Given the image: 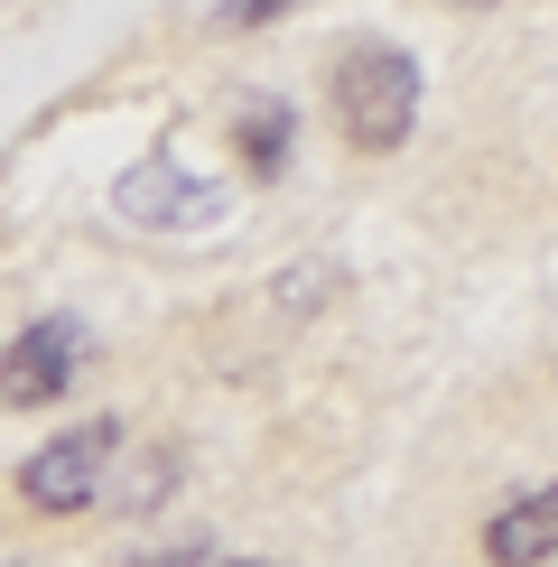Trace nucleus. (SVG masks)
Masks as SVG:
<instances>
[{"label":"nucleus","instance_id":"4","mask_svg":"<svg viewBox=\"0 0 558 567\" xmlns=\"http://www.w3.org/2000/svg\"><path fill=\"white\" fill-rule=\"evenodd\" d=\"M215 205H224V196H215L196 168H177V158H140V168L112 177V215L140 224V233H196Z\"/></svg>","mask_w":558,"mask_h":567},{"label":"nucleus","instance_id":"1","mask_svg":"<svg viewBox=\"0 0 558 567\" xmlns=\"http://www.w3.org/2000/svg\"><path fill=\"white\" fill-rule=\"evenodd\" d=\"M326 112L363 158H391L418 122V56L391 38H344L326 56Z\"/></svg>","mask_w":558,"mask_h":567},{"label":"nucleus","instance_id":"3","mask_svg":"<svg viewBox=\"0 0 558 567\" xmlns=\"http://www.w3.org/2000/svg\"><path fill=\"white\" fill-rule=\"evenodd\" d=\"M84 372V326L75 317H38L19 326L10 344H0V410H46V400H65Z\"/></svg>","mask_w":558,"mask_h":567},{"label":"nucleus","instance_id":"9","mask_svg":"<svg viewBox=\"0 0 558 567\" xmlns=\"http://www.w3.org/2000/svg\"><path fill=\"white\" fill-rule=\"evenodd\" d=\"M215 567H261V558H215Z\"/></svg>","mask_w":558,"mask_h":567},{"label":"nucleus","instance_id":"8","mask_svg":"<svg viewBox=\"0 0 558 567\" xmlns=\"http://www.w3.org/2000/svg\"><path fill=\"white\" fill-rule=\"evenodd\" d=\"M140 567H215V549H205V539H186V549H158V558H140Z\"/></svg>","mask_w":558,"mask_h":567},{"label":"nucleus","instance_id":"6","mask_svg":"<svg viewBox=\"0 0 558 567\" xmlns=\"http://www.w3.org/2000/svg\"><path fill=\"white\" fill-rule=\"evenodd\" d=\"M558 558V484H530L484 522V567H540Z\"/></svg>","mask_w":558,"mask_h":567},{"label":"nucleus","instance_id":"5","mask_svg":"<svg viewBox=\"0 0 558 567\" xmlns=\"http://www.w3.org/2000/svg\"><path fill=\"white\" fill-rule=\"evenodd\" d=\"M177 475H186L177 446H158V437H122V456L103 465V493H93V503L122 512V522H140V512H158V503L177 493Z\"/></svg>","mask_w":558,"mask_h":567},{"label":"nucleus","instance_id":"7","mask_svg":"<svg viewBox=\"0 0 558 567\" xmlns=\"http://www.w3.org/2000/svg\"><path fill=\"white\" fill-rule=\"evenodd\" d=\"M232 140H242V158H251L261 177H279V168H289V103H251Z\"/></svg>","mask_w":558,"mask_h":567},{"label":"nucleus","instance_id":"2","mask_svg":"<svg viewBox=\"0 0 558 567\" xmlns=\"http://www.w3.org/2000/svg\"><path fill=\"white\" fill-rule=\"evenodd\" d=\"M122 437H131L122 419H84V429H56L29 465H19V503H29V512H56V522H65V512H93V493H103V465L122 456Z\"/></svg>","mask_w":558,"mask_h":567}]
</instances>
